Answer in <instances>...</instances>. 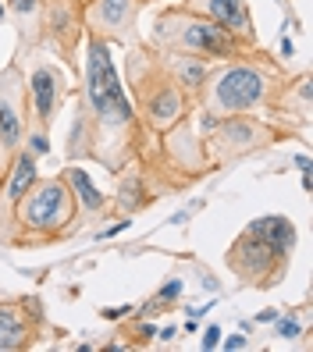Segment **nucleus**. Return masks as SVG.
I'll return each instance as SVG.
<instances>
[{"label":"nucleus","instance_id":"obj_20","mask_svg":"<svg viewBox=\"0 0 313 352\" xmlns=\"http://www.w3.org/2000/svg\"><path fill=\"white\" fill-rule=\"evenodd\" d=\"M75 96V111H72V129H68V142H65V157L68 160H89V142H93V125H89V111L86 103Z\"/></svg>","mask_w":313,"mask_h":352},{"label":"nucleus","instance_id":"obj_5","mask_svg":"<svg viewBox=\"0 0 313 352\" xmlns=\"http://www.w3.org/2000/svg\"><path fill=\"white\" fill-rule=\"evenodd\" d=\"M78 203L65 175L36 178L11 210V245H47L72 235Z\"/></svg>","mask_w":313,"mask_h":352},{"label":"nucleus","instance_id":"obj_8","mask_svg":"<svg viewBox=\"0 0 313 352\" xmlns=\"http://www.w3.org/2000/svg\"><path fill=\"white\" fill-rule=\"evenodd\" d=\"M82 43H86V25H82L78 0H43V47L57 54L68 75H78L82 68Z\"/></svg>","mask_w":313,"mask_h":352},{"label":"nucleus","instance_id":"obj_17","mask_svg":"<svg viewBox=\"0 0 313 352\" xmlns=\"http://www.w3.org/2000/svg\"><path fill=\"white\" fill-rule=\"evenodd\" d=\"M157 54L164 60V68H168V75L182 86V93L189 96L193 103H199V93L206 86V72H211V60L193 57V54H175V50H157Z\"/></svg>","mask_w":313,"mask_h":352},{"label":"nucleus","instance_id":"obj_18","mask_svg":"<svg viewBox=\"0 0 313 352\" xmlns=\"http://www.w3.org/2000/svg\"><path fill=\"white\" fill-rule=\"evenodd\" d=\"M246 228H249V232H253L257 239H263L278 256L292 260V250H296V224H292L288 217H281V214H267V217L249 221Z\"/></svg>","mask_w":313,"mask_h":352},{"label":"nucleus","instance_id":"obj_28","mask_svg":"<svg viewBox=\"0 0 313 352\" xmlns=\"http://www.w3.org/2000/svg\"><path fill=\"white\" fill-rule=\"evenodd\" d=\"M139 4H142V8H146V4H157V0H139Z\"/></svg>","mask_w":313,"mask_h":352},{"label":"nucleus","instance_id":"obj_2","mask_svg":"<svg viewBox=\"0 0 313 352\" xmlns=\"http://www.w3.org/2000/svg\"><path fill=\"white\" fill-rule=\"evenodd\" d=\"M288 72L274 57H239V60H214L206 72V86L199 93V114H285Z\"/></svg>","mask_w":313,"mask_h":352},{"label":"nucleus","instance_id":"obj_9","mask_svg":"<svg viewBox=\"0 0 313 352\" xmlns=\"http://www.w3.org/2000/svg\"><path fill=\"white\" fill-rule=\"evenodd\" d=\"M68 72L54 65V60H32V72H25V96H29V129L47 132L54 129V121L65 107V100L72 96Z\"/></svg>","mask_w":313,"mask_h":352},{"label":"nucleus","instance_id":"obj_25","mask_svg":"<svg viewBox=\"0 0 313 352\" xmlns=\"http://www.w3.org/2000/svg\"><path fill=\"white\" fill-rule=\"evenodd\" d=\"M221 345H224L228 352H232V349H246V338H242V335H232V338H224Z\"/></svg>","mask_w":313,"mask_h":352},{"label":"nucleus","instance_id":"obj_21","mask_svg":"<svg viewBox=\"0 0 313 352\" xmlns=\"http://www.w3.org/2000/svg\"><path fill=\"white\" fill-rule=\"evenodd\" d=\"M178 296H182V281H178V278H168V285H164L160 292H157L150 302H146L142 309H146V314H164V309H168Z\"/></svg>","mask_w":313,"mask_h":352},{"label":"nucleus","instance_id":"obj_15","mask_svg":"<svg viewBox=\"0 0 313 352\" xmlns=\"http://www.w3.org/2000/svg\"><path fill=\"white\" fill-rule=\"evenodd\" d=\"M4 14L18 32V54L29 57L32 50H43V0H4Z\"/></svg>","mask_w":313,"mask_h":352},{"label":"nucleus","instance_id":"obj_11","mask_svg":"<svg viewBox=\"0 0 313 352\" xmlns=\"http://www.w3.org/2000/svg\"><path fill=\"white\" fill-rule=\"evenodd\" d=\"M139 0H89L82 8V25L86 36L103 39L107 47H132L139 43Z\"/></svg>","mask_w":313,"mask_h":352},{"label":"nucleus","instance_id":"obj_14","mask_svg":"<svg viewBox=\"0 0 313 352\" xmlns=\"http://www.w3.org/2000/svg\"><path fill=\"white\" fill-rule=\"evenodd\" d=\"M39 178L36 171V153L32 150H14L8 171H4V189H0V242L11 245V210L14 203L22 199V192L29 189V185Z\"/></svg>","mask_w":313,"mask_h":352},{"label":"nucleus","instance_id":"obj_13","mask_svg":"<svg viewBox=\"0 0 313 352\" xmlns=\"http://www.w3.org/2000/svg\"><path fill=\"white\" fill-rule=\"evenodd\" d=\"M185 11H193L206 22H214L217 29L232 32L235 39L249 47H260V36L253 25V14H249V0H178Z\"/></svg>","mask_w":313,"mask_h":352},{"label":"nucleus","instance_id":"obj_23","mask_svg":"<svg viewBox=\"0 0 313 352\" xmlns=\"http://www.w3.org/2000/svg\"><path fill=\"white\" fill-rule=\"evenodd\" d=\"M129 228V217H118V221H111L103 232H96V239H107V235H118V232H125Z\"/></svg>","mask_w":313,"mask_h":352},{"label":"nucleus","instance_id":"obj_10","mask_svg":"<svg viewBox=\"0 0 313 352\" xmlns=\"http://www.w3.org/2000/svg\"><path fill=\"white\" fill-rule=\"evenodd\" d=\"M224 263H228V271H232L239 281L253 285V288H274L285 278V271H288V260L278 256L263 239H257L253 232H249V228L228 245Z\"/></svg>","mask_w":313,"mask_h":352},{"label":"nucleus","instance_id":"obj_6","mask_svg":"<svg viewBox=\"0 0 313 352\" xmlns=\"http://www.w3.org/2000/svg\"><path fill=\"white\" fill-rule=\"evenodd\" d=\"M150 47L157 50H175V54H193L203 60H239V57H267L263 47H249L242 39H235L232 32L217 29L214 22L185 11L182 4L160 11L150 25Z\"/></svg>","mask_w":313,"mask_h":352},{"label":"nucleus","instance_id":"obj_3","mask_svg":"<svg viewBox=\"0 0 313 352\" xmlns=\"http://www.w3.org/2000/svg\"><path fill=\"white\" fill-rule=\"evenodd\" d=\"M121 82L129 89V100L142 121V129L150 135H164L175 129L182 118H189L196 111V103L182 93V86L168 75L160 54L139 39V43L125 47V65H121Z\"/></svg>","mask_w":313,"mask_h":352},{"label":"nucleus","instance_id":"obj_16","mask_svg":"<svg viewBox=\"0 0 313 352\" xmlns=\"http://www.w3.org/2000/svg\"><path fill=\"white\" fill-rule=\"evenodd\" d=\"M118 178V189H114V206L129 217V214H136V210H146V206H153L164 192L157 189V182L146 175L142 168H125L121 175H114Z\"/></svg>","mask_w":313,"mask_h":352},{"label":"nucleus","instance_id":"obj_1","mask_svg":"<svg viewBox=\"0 0 313 352\" xmlns=\"http://www.w3.org/2000/svg\"><path fill=\"white\" fill-rule=\"evenodd\" d=\"M78 100L89 111L93 125V142H89V160H96L100 168H107L111 175H121L125 168H142L157 182L160 175V142L153 146L150 135L142 129V121L132 107L125 82L118 75L114 54L103 39L86 36L82 43V68H78Z\"/></svg>","mask_w":313,"mask_h":352},{"label":"nucleus","instance_id":"obj_12","mask_svg":"<svg viewBox=\"0 0 313 352\" xmlns=\"http://www.w3.org/2000/svg\"><path fill=\"white\" fill-rule=\"evenodd\" d=\"M47 331L39 299H0V352H25Z\"/></svg>","mask_w":313,"mask_h":352},{"label":"nucleus","instance_id":"obj_22","mask_svg":"<svg viewBox=\"0 0 313 352\" xmlns=\"http://www.w3.org/2000/svg\"><path fill=\"white\" fill-rule=\"evenodd\" d=\"M299 335H303V327H299L296 317H281V320H278V338L292 342V338H299Z\"/></svg>","mask_w":313,"mask_h":352},{"label":"nucleus","instance_id":"obj_29","mask_svg":"<svg viewBox=\"0 0 313 352\" xmlns=\"http://www.w3.org/2000/svg\"><path fill=\"white\" fill-rule=\"evenodd\" d=\"M78 4H82V8H86V4H89V0H78Z\"/></svg>","mask_w":313,"mask_h":352},{"label":"nucleus","instance_id":"obj_4","mask_svg":"<svg viewBox=\"0 0 313 352\" xmlns=\"http://www.w3.org/2000/svg\"><path fill=\"white\" fill-rule=\"evenodd\" d=\"M296 129H303L292 118H274V114H199V135L211 171L228 168L232 160L253 157L260 150L278 146L281 139H292Z\"/></svg>","mask_w":313,"mask_h":352},{"label":"nucleus","instance_id":"obj_19","mask_svg":"<svg viewBox=\"0 0 313 352\" xmlns=\"http://www.w3.org/2000/svg\"><path fill=\"white\" fill-rule=\"evenodd\" d=\"M65 175V182L72 185V192H75V203H78V214H93V217H103L111 210V199L103 196L96 185L89 182V175L82 171V168H65L61 171Z\"/></svg>","mask_w":313,"mask_h":352},{"label":"nucleus","instance_id":"obj_24","mask_svg":"<svg viewBox=\"0 0 313 352\" xmlns=\"http://www.w3.org/2000/svg\"><path fill=\"white\" fill-rule=\"evenodd\" d=\"M221 345V327H206V335H203V349H214Z\"/></svg>","mask_w":313,"mask_h":352},{"label":"nucleus","instance_id":"obj_27","mask_svg":"<svg viewBox=\"0 0 313 352\" xmlns=\"http://www.w3.org/2000/svg\"><path fill=\"white\" fill-rule=\"evenodd\" d=\"M4 171H8V164H4V160H0V178H4Z\"/></svg>","mask_w":313,"mask_h":352},{"label":"nucleus","instance_id":"obj_7","mask_svg":"<svg viewBox=\"0 0 313 352\" xmlns=\"http://www.w3.org/2000/svg\"><path fill=\"white\" fill-rule=\"evenodd\" d=\"M29 132V96H25V60L11 57L0 68V160L11 164Z\"/></svg>","mask_w":313,"mask_h":352},{"label":"nucleus","instance_id":"obj_26","mask_svg":"<svg viewBox=\"0 0 313 352\" xmlns=\"http://www.w3.org/2000/svg\"><path fill=\"white\" fill-rule=\"evenodd\" d=\"M296 168H299V171H303V175H310V160H306V157H303V153H299V157H296Z\"/></svg>","mask_w":313,"mask_h":352}]
</instances>
